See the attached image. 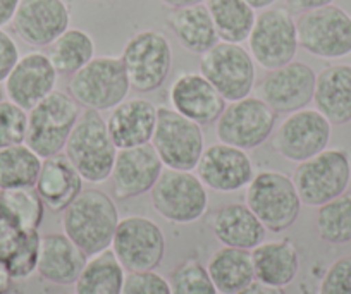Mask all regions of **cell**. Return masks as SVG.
<instances>
[{
	"instance_id": "cell-1",
	"label": "cell",
	"mask_w": 351,
	"mask_h": 294,
	"mask_svg": "<svg viewBox=\"0 0 351 294\" xmlns=\"http://www.w3.org/2000/svg\"><path fill=\"white\" fill-rule=\"evenodd\" d=\"M119 221L112 198L100 189L88 188L64 210L62 229L64 234L90 258L110 248Z\"/></svg>"
},
{
	"instance_id": "cell-2",
	"label": "cell",
	"mask_w": 351,
	"mask_h": 294,
	"mask_svg": "<svg viewBox=\"0 0 351 294\" xmlns=\"http://www.w3.org/2000/svg\"><path fill=\"white\" fill-rule=\"evenodd\" d=\"M116 155L117 147L102 114L93 109L83 110L66 143V157L71 164L84 181L99 184L110 179Z\"/></svg>"
},
{
	"instance_id": "cell-3",
	"label": "cell",
	"mask_w": 351,
	"mask_h": 294,
	"mask_svg": "<svg viewBox=\"0 0 351 294\" xmlns=\"http://www.w3.org/2000/svg\"><path fill=\"white\" fill-rule=\"evenodd\" d=\"M67 90L80 106L104 112L126 100L131 84L121 57L102 56L74 73Z\"/></svg>"
},
{
	"instance_id": "cell-4",
	"label": "cell",
	"mask_w": 351,
	"mask_h": 294,
	"mask_svg": "<svg viewBox=\"0 0 351 294\" xmlns=\"http://www.w3.org/2000/svg\"><path fill=\"white\" fill-rule=\"evenodd\" d=\"M81 116L80 103L64 91H52L38 106L28 110L25 143L40 158L59 155Z\"/></svg>"
},
{
	"instance_id": "cell-5",
	"label": "cell",
	"mask_w": 351,
	"mask_h": 294,
	"mask_svg": "<svg viewBox=\"0 0 351 294\" xmlns=\"http://www.w3.org/2000/svg\"><path fill=\"white\" fill-rule=\"evenodd\" d=\"M245 200L263 228L272 232H282L291 228L302 207L293 179L276 171H263L253 175L246 186Z\"/></svg>"
},
{
	"instance_id": "cell-6",
	"label": "cell",
	"mask_w": 351,
	"mask_h": 294,
	"mask_svg": "<svg viewBox=\"0 0 351 294\" xmlns=\"http://www.w3.org/2000/svg\"><path fill=\"white\" fill-rule=\"evenodd\" d=\"M155 212L172 224H193L208 207L207 186L191 171L165 169L150 189Z\"/></svg>"
},
{
	"instance_id": "cell-7",
	"label": "cell",
	"mask_w": 351,
	"mask_h": 294,
	"mask_svg": "<svg viewBox=\"0 0 351 294\" xmlns=\"http://www.w3.org/2000/svg\"><path fill=\"white\" fill-rule=\"evenodd\" d=\"M291 179L302 204L320 207L346 193L351 179L350 155L339 148H326L315 157L300 162Z\"/></svg>"
},
{
	"instance_id": "cell-8",
	"label": "cell",
	"mask_w": 351,
	"mask_h": 294,
	"mask_svg": "<svg viewBox=\"0 0 351 294\" xmlns=\"http://www.w3.org/2000/svg\"><path fill=\"white\" fill-rule=\"evenodd\" d=\"M152 147L167 169L193 171L205 150L202 126L169 107H157Z\"/></svg>"
},
{
	"instance_id": "cell-9",
	"label": "cell",
	"mask_w": 351,
	"mask_h": 294,
	"mask_svg": "<svg viewBox=\"0 0 351 294\" xmlns=\"http://www.w3.org/2000/svg\"><path fill=\"white\" fill-rule=\"evenodd\" d=\"M248 52L263 69L286 66L298 52L296 21L286 8L263 9L248 36Z\"/></svg>"
},
{
	"instance_id": "cell-10",
	"label": "cell",
	"mask_w": 351,
	"mask_h": 294,
	"mask_svg": "<svg viewBox=\"0 0 351 294\" xmlns=\"http://www.w3.org/2000/svg\"><path fill=\"white\" fill-rule=\"evenodd\" d=\"M121 60L133 90L148 93L165 83L172 67V49L164 33L145 29L124 45Z\"/></svg>"
},
{
	"instance_id": "cell-11",
	"label": "cell",
	"mask_w": 351,
	"mask_h": 294,
	"mask_svg": "<svg viewBox=\"0 0 351 294\" xmlns=\"http://www.w3.org/2000/svg\"><path fill=\"white\" fill-rule=\"evenodd\" d=\"M200 73L226 102L250 97L255 86V60L239 43L219 42L202 53Z\"/></svg>"
},
{
	"instance_id": "cell-12",
	"label": "cell",
	"mask_w": 351,
	"mask_h": 294,
	"mask_svg": "<svg viewBox=\"0 0 351 294\" xmlns=\"http://www.w3.org/2000/svg\"><path fill=\"white\" fill-rule=\"evenodd\" d=\"M296 32L298 45L320 59H339L351 53V16L337 5L300 14Z\"/></svg>"
},
{
	"instance_id": "cell-13",
	"label": "cell",
	"mask_w": 351,
	"mask_h": 294,
	"mask_svg": "<svg viewBox=\"0 0 351 294\" xmlns=\"http://www.w3.org/2000/svg\"><path fill=\"white\" fill-rule=\"evenodd\" d=\"M278 114L260 97H245L226 106L215 133L221 143L252 150L269 140L276 130Z\"/></svg>"
},
{
	"instance_id": "cell-14",
	"label": "cell",
	"mask_w": 351,
	"mask_h": 294,
	"mask_svg": "<svg viewBox=\"0 0 351 294\" xmlns=\"http://www.w3.org/2000/svg\"><path fill=\"white\" fill-rule=\"evenodd\" d=\"M110 249L126 272H148L164 260L165 236L152 219L130 215L117 224Z\"/></svg>"
},
{
	"instance_id": "cell-15",
	"label": "cell",
	"mask_w": 351,
	"mask_h": 294,
	"mask_svg": "<svg viewBox=\"0 0 351 294\" xmlns=\"http://www.w3.org/2000/svg\"><path fill=\"white\" fill-rule=\"evenodd\" d=\"M330 140V123L317 109L291 112L276 130L272 145L286 160L303 162L324 151Z\"/></svg>"
},
{
	"instance_id": "cell-16",
	"label": "cell",
	"mask_w": 351,
	"mask_h": 294,
	"mask_svg": "<svg viewBox=\"0 0 351 294\" xmlns=\"http://www.w3.org/2000/svg\"><path fill=\"white\" fill-rule=\"evenodd\" d=\"M317 74L308 64L291 60L272 69L258 84V95L276 114H291L313 102Z\"/></svg>"
},
{
	"instance_id": "cell-17",
	"label": "cell",
	"mask_w": 351,
	"mask_h": 294,
	"mask_svg": "<svg viewBox=\"0 0 351 294\" xmlns=\"http://www.w3.org/2000/svg\"><path fill=\"white\" fill-rule=\"evenodd\" d=\"M69 23L71 12L64 0H21L11 25L23 42L43 49L62 35Z\"/></svg>"
},
{
	"instance_id": "cell-18",
	"label": "cell",
	"mask_w": 351,
	"mask_h": 294,
	"mask_svg": "<svg viewBox=\"0 0 351 294\" xmlns=\"http://www.w3.org/2000/svg\"><path fill=\"white\" fill-rule=\"evenodd\" d=\"M162 167L164 164L152 143L117 150L110 174L114 196L117 200H131L150 193L164 171Z\"/></svg>"
},
{
	"instance_id": "cell-19",
	"label": "cell",
	"mask_w": 351,
	"mask_h": 294,
	"mask_svg": "<svg viewBox=\"0 0 351 294\" xmlns=\"http://www.w3.org/2000/svg\"><path fill=\"white\" fill-rule=\"evenodd\" d=\"M197 175L214 191H239L253 179L252 158L241 148L226 143L210 145L198 160Z\"/></svg>"
},
{
	"instance_id": "cell-20",
	"label": "cell",
	"mask_w": 351,
	"mask_h": 294,
	"mask_svg": "<svg viewBox=\"0 0 351 294\" xmlns=\"http://www.w3.org/2000/svg\"><path fill=\"white\" fill-rule=\"evenodd\" d=\"M57 71L43 52H29L19 57L18 64L4 81L5 95L11 102L32 110L43 98L56 91Z\"/></svg>"
},
{
	"instance_id": "cell-21",
	"label": "cell",
	"mask_w": 351,
	"mask_h": 294,
	"mask_svg": "<svg viewBox=\"0 0 351 294\" xmlns=\"http://www.w3.org/2000/svg\"><path fill=\"white\" fill-rule=\"evenodd\" d=\"M171 103L176 112L202 124L221 117L226 100L202 73H183L171 86Z\"/></svg>"
},
{
	"instance_id": "cell-22",
	"label": "cell",
	"mask_w": 351,
	"mask_h": 294,
	"mask_svg": "<svg viewBox=\"0 0 351 294\" xmlns=\"http://www.w3.org/2000/svg\"><path fill=\"white\" fill-rule=\"evenodd\" d=\"M157 126V107L147 98H130L114 107L107 130L117 150L148 145Z\"/></svg>"
},
{
	"instance_id": "cell-23",
	"label": "cell",
	"mask_w": 351,
	"mask_h": 294,
	"mask_svg": "<svg viewBox=\"0 0 351 294\" xmlns=\"http://www.w3.org/2000/svg\"><path fill=\"white\" fill-rule=\"evenodd\" d=\"M86 262V253L81 252L66 234L52 232L42 236L36 269L42 279L57 286H69L76 282Z\"/></svg>"
},
{
	"instance_id": "cell-24",
	"label": "cell",
	"mask_w": 351,
	"mask_h": 294,
	"mask_svg": "<svg viewBox=\"0 0 351 294\" xmlns=\"http://www.w3.org/2000/svg\"><path fill=\"white\" fill-rule=\"evenodd\" d=\"M83 181L66 155L43 158L35 189L42 196L45 207L52 212H64L83 191Z\"/></svg>"
},
{
	"instance_id": "cell-25",
	"label": "cell",
	"mask_w": 351,
	"mask_h": 294,
	"mask_svg": "<svg viewBox=\"0 0 351 294\" xmlns=\"http://www.w3.org/2000/svg\"><path fill=\"white\" fill-rule=\"evenodd\" d=\"M210 228L219 243L248 252L265 241L267 232L246 204H229L219 208L212 215Z\"/></svg>"
},
{
	"instance_id": "cell-26",
	"label": "cell",
	"mask_w": 351,
	"mask_h": 294,
	"mask_svg": "<svg viewBox=\"0 0 351 294\" xmlns=\"http://www.w3.org/2000/svg\"><path fill=\"white\" fill-rule=\"evenodd\" d=\"M315 109L330 124L351 121V66L334 64L317 74L313 91Z\"/></svg>"
},
{
	"instance_id": "cell-27",
	"label": "cell",
	"mask_w": 351,
	"mask_h": 294,
	"mask_svg": "<svg viewBox=\"0 0 351 294\" xmlns=\"http://www.w3.org/2000/svg\"><path fill=\"white\" fill-rule=\"evenodd\" d=\"M165 25L176 36V40L181 43V47L191 53L202 56L221 42L210 12L205 4L172 9L165 16Z\"/></svg>"
},
{
	"instance_id": "cell-28",
	"label": "cell",
	"mask_w": 351,
	"mask_h": 294,
	"mask_svg": "<svg viewBox=\"0 0 351 294\" xmlns=\"http://www.w3.org/2000/svg\"><path fill=\"white\" fill-rule=\"evenodd\" d=\"M252 260L255 279L271 286H289L300 270L298 249L291 239L260 243L252 249Z\"/></svg>"
},
{
	"instance_id": "cell-29",
	"label": "cell",
	"mask_w": 351,
	"mask_h": 294,
	"mask_svg": "<svg viewBox=\"0 0 351 294\" xmlns=\"http://www.w3.org/2000/svg\"><path fill=\"white\" fill-rule=\"evenodd\" d=\"M207 270L219 294H238L255 280L252 252L248 249L224 246L208 258Z\"/></svg>"
},
{
	"instance_id": "cell-30",
	"label": "cell",
	"mask_w": 351,
	"mask_h": 294,
	"mask_svg": "<svg viewBox=\"0 0 351 294\" xmlns=\"http://www.w3.org/2000/svg\"><path fill=\"white\" fill-rule=\"evenodd\" d=\"M126 270L112 249L90 256L74 282V294H121Z\"/></svg>"
},
{
	"instance_id": "cell-31",
	"label": "cell",
	"mask_w": 351,
	"mask_h": 294,
	"mask_svg": "<svg viewBox=\"0 0 351 294\" xmlns=\"http://www.w3.org/2000/svg\"><path fill=\"white\" fill-rule=\"evenodd\" d=\"M42 236L38 229H19L0 246V263L12 280H26L36 272Z\"/></svg>"
},
{
	"instance_id": "cell-32",
	"label": "cell",
	"mask_w": 351,
	"mask_h": 294,
	"mask_svg": "<svg viewBox=\"0 0 351 294\" xmlns=\"http://www.w3.org/2000/svg\"><path fill=\"white\" fill-rule=\"evenodd\" d=\"M205 5L210 12L221 42L243 43L248 40L255 25L256 12L245 0H207Z\"/></svg>"
},
{
	"instance_id": "cell-33",
	"label": "cell",
	"mask_w": 351,
	"mask_h": 294,
	"mask_svg": "<svg viewBox=\"0 0 351 294\" xmlns=\"http://www.w3.org/2000/svg\"><path fill=\"white\" fill-rule=\"evenodd\" d=\"M47 56L57 74L73 76L95 57V42L83 29L67 28L50 43Z\"/></svg>"
},
{
	"instance_id": "cell-34",
	"label": "cell",
	"mask_w": 351,
	"mask_h": 294,
	"mask_svg": "<svg viewBox=\"0 0 351 294\" xmlns=\"http://www.w3.org/2000/svg\"><path fill=\"white\" fill-rule=\"evenodd\" d=\"M40 158L26 143L0 150V191L35 188L42 169Z\"/></svg>"
},
{
	"instance_id": "cell-35",
	"label": "cell",
	"mask_w": 351,
	"mask_h": 294,
	"mask_svg": "<svg viewBox=\"0 0 351 294\" xmlns=\"http://www.w3.org/2000/svg\"><path fill=\"white\" fill-rule=\"evenodd\" d=\"M317 231L320 239L330 245L351 241V193H343L320 205L317 212Z\"/></svg>"
},
{
	"instance_id": "cell-36",
	"label": "cell",
	"mask_w": 351,
	"mask_h": 294,
	"mask_svg": "<svg viewBox=\"0 0 351 294\" xmlns=\"http://www.w3.org/2000/svg\"><path fill=\"white\" fill-rule=\"evenodd\" d=\"M172 294H219L207 267L197 258H188L169 275Z\"/></svg>"
},
{
	"instance_id": "cell-37",
	"label": "cell",
	"mask_w": 351,
	"mask_h": 294,
	"mask_svg": "<svg viewBox=\"0 0 351 294\" xmlns=\"http://www.w3.org/2000/svg\"><path fill=\"white\" fill-rule=\"evenodd\" d=\"M0 195L23 229H38L42 225L45 204L35 188L5 189Z\"/></svg>"
},
{
	"instance_id": "cell-38",
	"label": "cell",
	"mask_w": 351,
	"mask_h": 294,
	"mask_svg": "<svg viewBox=\"0 0 351 294\" xmlns=\"http://www.w3.org/2000/svg\"><path fill=\"white\" fill-rule=\"evenodd\" d=\"M28 131V110L11 100H0V150L25 143Z\"/></svg>"
},
{
	"instance_id": "cell-39",
	"label": "cell",
	"mask_w": 351,
	"mask_h": 294,
	"mask_svg": "<svg viewBox=\"0 0 351 294\" xmlns=\"http://www.w3.org/2000/svg\"><path fill=\"white\" fill-rule=\"evenodd\" d=\"M121 294H172L169 280L155 270L128 272Z\"/></svg>"
},
{
	"instance_id": "cell-40",
	"label": "cell",
	"mask_w": 351,
	"mask_h": 294,
	"mask_svg": "<svg viewBox=\"0 0 351 294\" xmlns=\"http://www.w3.org/2000/svg\"><path fill=\"white\" fill-rule=\"evenodd\" d=\"M317 294H351V256L336 260L327 269Z\"/></svg>"
},
{
	"instance_id": "cell-41",
	"label": "cell",
	"mask_w": 351,
	"mask_h": 294,
	"mask_svg": "<svg viewBox=\"0 0 351 294\" xmlns=\"http://www.w3.org/2000/svg\"><path fill=\"white\" fill-rule=\"evenodd\" d=\"M19 60L18 43L9 33L0 28V83H4Z\"/></svg>"
},
{
	"instance_id": "cell-42",
	"label": "cell",
	"mask_w": 351,
	"mask_h": 294,
	"mask_svg": "<svg viewBox=\"0 0 351 294\" xmlns=\"http://www.w3.org/2000/svg\"><path fill=\"white\" fill-rule=\"evenodd\" d=\"M19 229L23 228L19 225L18 219L14 217L11 208L5 205L4 198H2V195H0V246L4 245L11 236H14Z\"/></svg>"
},
{
	"instance_id": "cell-43",
	"label": "cell",
	"mask_w": 351,
	"mask_h": 294,
	"mask_svg": "<svg viewBox=\"0 0 351 294\" xmlns=\"http://www.w3.org/2000/svg\"><path fill=\"white\" fill-rule=\"evenodd\" d=\"M286 9L291 14H303V12L313 11V9L324 8V5L332 4L334 0H285Z\"/></svg>"
},
{
	"instance_id": "cell-44",
	"label": "cell",
	"mask_w": 351,
	"mask_h": 294,
	"mask_svg": "<svg viewBox=\"0 0 351 294\" xmlns=\"http://www.w3.org/2000/svg\"><path fill=\"white\" fill-rule=\"evenodd\" d=\"M238 294H286L282 287L271 286V284H265L262 280H253L252 284L245 287V289L239 291Z\"/></svg>"
},
{
	"instance_id": "cell-45",
	"label": "cell",
	"mask_w": 351,
	"mask_h": 294,
	"mask_svg": "<svg viewBox=\"0 0 351 294\" xmlns=\"http://www.w3.org/2000/svg\"><path fill=\"white\" fill-rule=\"evenodd\" d=\"M21 0H0V28L8 26L14 19Z\"/></svg>"
},
{
	"instance_id": "cell-46",
	"label": "cell",
	"mask_w": 351,
	"mask_h": 294,
	"mask_svg": "<svg viewBox=\"0 0 351 294\" xmlns=\"http://www.w3.org/2000/svg\"><path fill=\"white\" fill-rule=\"evenodd\" d=\"M160 2L171 9H180V8H190V5L205 4L207 0H160Z\"/></svg>"
},
{
	"instance_id": "cell-47",
	"label": "cell",
	"mask_w": 351,
	"mask_h": 294,
	"mask_svg": "<svg viewBox=\"0 0 351 294\" xmlns=\"http://www.w3.org/2000/svg\"><path fill=\"white\" fill-rule=\"evenodd\" d=\"M11 286H12V279L11 275L8 273V270L2 267V263H0V294H8L9 291H11Z\"/></svg>"
},
{
	"instance_id": "cell-48",
	"label": "cell",
	"mask_w": 351,
	"mask_h": 294,
	"mask_svg": "<svg viewBox=\"0 0 351 294\" xmlns=\"http://www.w3.org/2000/svg\"><path fill=\"white\" fill-rule=\"evenodd\" d=\"M246 4L250 5L252 9H269L272 4H276L278 0H245Z\"/></svg>"
},
{
	"instance_id": "cell-49",
	"label": "cell",
	"mask_w": 351,
	"mask_h": 294,
	"mask_svg": "<svg viewBox=\"0 0 351 294\" xmlns=\"http://www.w3.org/2000/svg\"><path fill=\"white\" fill-rule=\"evenodd\" d=\"M0 100H2V91H0Z\"/></svg>"
},
{
	"instance_id": "cell-50",
	"label": "cell",
	"mask_w": 351,
	"mask_h": 294,
	"mask_svg": "<svg viewBox=\"0 0 351 294\" xmlns=\"http://www.w3.org/2000/svg\"><path fill=\"white\" fill-rule=\"evenodd\" d=\"M59 294H69V293H59Z\"/></svg>"
}]
</instances>
